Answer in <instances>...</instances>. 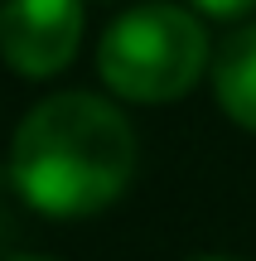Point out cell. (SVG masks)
<instances>
[{
    "label": "cell",
    "mask_w": 256,
    "mask_h": 261,
    "mask_svg": "<svg viewBox=\"0 0 256 261\" xmlns=\"http://www.w3.org/2000/svg\"><path fill=\"white\" fill-rule=\"evenodd\" d=\"M193 261H237V256H193Z\"/></svg>",
    "instance_id": "obj_6"
},
{
    "label": "cell",
    "mask_w": 256,
    "mask_h": 261,
    "mask_svg": "<svg viewBox=\"0 0 256 261\" xmlns=\"http://www.w3.org/2000/svg\"><path fill=\"white\" fill-rule=\"evenodd\" d=\"M10 261H48V256H10Z\"/></svg>",
    "instance_id": "obj_7"
},
{
    "label": "cell",
    "mask_w": 256,
    "mask_h": 261,
    "mask_svg": "<svg viewBox=\"0 0 256 261\" xmlns=\"http://www.w3.org/2000/svg\"><path fill=\"white\" fill-rule=\"evenodd\" d=\"M213 63L208 29L193 5L140 0L102 29L97 73L121 102L164 107L189 97Z\"/></svg>",
    "instance_id": "obj_2"
},
{
    "label": "cell",
    "mask_w": 256,
    "mask_h": 261,
    "mask_svg": "<svg viewBox=\"0 0 256 261\" xmlns=\"http://www.w3.org/2000/svg\"><path fill=\"white\" fill-rule=\"evenodd\" d=\"M135 126L97 92H53L10 136V179L44 218H92L135 179Z\"/></svg>",
    "instance_id": "obj_1"
},
{
    "label": "cell",
    "mask_w": 256,
    "mask_h": 261,
    "mask_svg": "<svg viewBox=\"0 0 256 261\" xmlns=\"http://www.w3.org/2000/svg\"><path fill=\"white\" fill-rule=\"evenodd\" d=\"M213 97L232 126L256 136V24L232 29L213 54Z\"/></svg>",
    "instance_id": "obj_4"
},
{
    "label": "cell",
    "mask_w": 256,
    "mask_h": 261,
    "mask_svg": "<svg viewBox=\"0 0 256 261\" xmlns=\"http://www.w3.org/2000/svg\"><path fill=\"white\" fill-rule=\"evenodd\" d=\"M203 19H242L256 10V0H189Z\"/></svg>",
    "instance_id": "obj_5"
},
{
    "label": "cell",
    "mask_w": 256,
    "mask_h": 261,
    "mask_svg": "<svg viewBox=\"0 0 256 261\" xmlns=\"http://www.w3.org/2000/svg\"><path fill=\"white\" fill-rule=\"evenodd\" d=\"M87 0H0V58L15 77H58L82 48Z\"/></svg>",
    "instance_id": "obj_3"
}]
</instances>
